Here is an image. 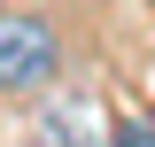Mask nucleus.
Instances as JSON below:
<instances>
[{
    "label": "nucleus",
    "mask_w": 155,
    "mask_h": 147,
    "mask_svg": "<svg viewBox=\"0 0 155 147\" xmlns=\"http://www.w3.org/2000/svg\"><path fill=\"white\" fill-rule=\"evenodd\" d=\"M109 147H155V109L124 101V109L109 116Z\"/></svg>",
    "instance_id": "nucleus-3"
},
{
    "label": "nucleus",
    "mask_w": 155,
    "mask_h": 147,
    "mask_svg": "<svg viewBox=\"0 0 155 147\" xmlns=\"http://www.w3.org/2000/svg\"><path fill=\"white\" fill-rule=\"evenodd\" d=\"M62 70V39L31 8H0V93H39Z\"/></svg>",
    "instance_id": "nucleus-1"
},
{
    "label": "nucleus",
    "mask_w": 155,
    "mask_h": 147,
    "mask_svg": "<svg viewBox=\"0 0 155 147\" xmlns=\"http://www.w3.org/2000/svg\"><path fill=\"white\" fill-rule=\"evenodd\" d=\"M39 147H101L93 139V109H85L78 93H62L54 109L39 116Z\"/></svg>",
    "instance_id": "nucleus-2"
}]
</instances>
